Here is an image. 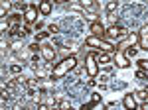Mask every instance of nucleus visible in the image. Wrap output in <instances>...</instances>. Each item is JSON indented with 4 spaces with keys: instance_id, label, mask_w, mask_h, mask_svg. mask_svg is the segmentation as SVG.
<instances>
[{
    "instance_id": "1",
    "label": "nucleus",
    "mask_w": 148,
    "mask_h": 110,
    "mask_svg": "<svg viewBox=\"0 0 148 110\" xmlns=\"http://www.w3.org/2000/svg\"><path fill=\"white\" fill-rule=\"evenodd\" d=\"M75 65H77V57H75V55H69V57H65L63 61H59V63L53 67V71H51V79H53V81H57V79H63V77L69 73V71H73V69H75Z\"/></svg>"
},
{
    "instance_id": "2",
    "label": "nucleus",
    "mask_w": 148,
    "mask_h": 110,
    "mask_svg": "<svg viewBox=\"0 0 148 110\" xmlns=\"http://www.w3.org/2000/svg\"><path fill=\"white\" fill-rule=\"evenodd\" d=\"M85 43L89 45V47H95V49H99V51H107V53H113L114 47L105 37H99V35H89L87 39H85Z\"/></svg>"
},
{
    "instance_id": "3",
    "label": "nucleus",
    "mask_w": 148,
    "mask_h": 110,
    "mask_svg": "<svg viewBox=\"0 0 148 110\" xmlns=\"http://www.w3.org/2000/svg\"><path fill=\"white\" fill-rule=\"evenodd\" d=\"M126 35H128L126 28H123V26H116V24L109 26V28H107V32H105V37H107V39H125Z\"/></svg>"
},
{
    "instance_id": "4",
    "label": "nucleus",
    "mask_w": 148,
    "mask_h": 110,
    "mask_svg": "<svg viewBox=\"0 0 148 110\" xmlns=\"http://www.w3.org/2000/svg\"><path fill=\"white\" fill-rule=\"evenodd\" d=\"M85 71H87L89 77H97L99 75V61H97L95 53H87V57H85Z\"/></svg>"
},
{
    "instance_id": "5",
    "label": "nucleus",
    "mask_w": 148,
    "mask_h": 110,
    "mask_svg": "<svg viewBox=\"0 0 148 110\" xmlns=\"http://www.w3.org/2000/svg\"><path fill=\"white\" fill-rule=\"evenodd\" d=\"M38 12H40V8H36V6H26V10H24V22L34 24L38 20Z\"/></svg>"
},
{
    "instance_id": "6",
    "label": "nucleus",
    "mask_w": 148,
    "mask_h": 110,
    "mask_svg": "<svg viewBox=\"0 0 148 110\" xmlns=\"http://www.w3.org/2000/svg\"><path fill=\"white\" fill-rule=\"evenodd\" d=\"M42 55H44V59H46V63H53L56 61V49L51 47V45H42Z\"/></svg>"
},
{
    "instance_id": "7",
    "label": "nucleus",
    "mask_w": 148,
    "mask_h": 110,
    "mask_svg": "<svg viewBox=\"0 0 148 110\" xmlns=\"http://www.w3.org/2000/svg\"><path fill=\"white\" fill-rule=\"evenodd\" d=\"M89 32H91V35H99V37H105V26H103L99 20L97 22H91V26H89Z\"/></svg>"
},
{
    "instance_id": "8",
    "label": "nucleus",
    "mask_w": 148,
    "mask_h": 110,
    "mask_svg": "<svg viewBox=\"0 0 148 110\" xmlns=\"http://www.w3.org/2000/svg\"><path fill=\"white\" fill-rule=\"evenodd\" d=\"M138 35H140V39H138V41H140V47L148 51V24L142 26V30L138 32Z\"/></svg>"
},
{
    "instance_id": "9",
    "label": "nucleus",
    "mask_w": 148,
    "mask_h": 110,
    "mask_svg": "<svg viewBox=\"0 0 148 110\" xmlns=\"http://www.w3.org/2000/svg\"><path fill=\"white\" fill-rule=\"evenodd\" d=\"M123 106H125L126 110L136 108V98H134V94H125V96H123Z\"/></svg>"
},
{
    "instance_id": "10",
    "label": "nucleus",
    "mask_w": 148,
    "mask_h": 110,
    "mask_svg": "<svg viewBox=\"0 0 148 110\" xmlns=\"http://www.w3.org/2000/svg\"><path fill=\"white\" fill-rule=\"evenodd\" d=\"M114 61H116V65L121 67V69H125V67H128V57H126L121 49H116V57H114Z\"/></svg>"
},
{
    "instance_id": "11",
    "label": "nucleus",
    "mask_w": 148,
    "mask_h": 110,
    "mask_svg": "<svg viewBox=\"0 0 148 110\" xmlns=\"http://www.w3.org/2000/svg\"><path fill=\"white\" fill-rule=\"evenodd\" d=\"M40 14L42 16H49L51 14V0H42L40 2Z\"/></svg>"
},
{
    "instance_id": "12",
    "label": "nucleus",
    "mask_w": 148,
    "mask_h": 110,
    "mask_svg": "<svg viewBox=\"0 0 148 110\" xmlns=\"http://www.w3.org/2000/svg\"><path fill=\"white\" fill-rule=\"evenodd\" d=\"M79 2H81V6H83V8H85V10L93 12V14H95V12H97V4H95V2H93V0H79Z\"/></svg>"
},
{
    "instance_id": "13",
    "label": "nucleus",
    "mask_w": 148,
    "mask_h": 110,
    "mask_svg": "<svg viewBox=\"0 0 148 110\" xmlns=\"http://www.w3.org/2000/svg\"><path fill=\"white\" fill-rule=\"evenodd\" d=\"M97 61H99V65H107V63H111V55L107 53V51H101V53L97 55Z\"/></svg>"
},
{
    "instance_id": "14",
    "label": "nucleus",
    "mask_w": 148,
    "mask_h": 110,
    "mask_svg": "<svg viewBox=\"0 0 148 110\" xmlns=\"http://www.w3.org/2000/svg\"><path fill=\"white\" fill-rule=\"evenodd\" d=\"M99 102H101V94H99V92H93L91 94V104H89V106H97Z\"/></svg>"
},
{
    "instance_id": "15",
    "label": "nucleus",
    "mask_w": 148,
    "mask_h": 110,
    "mask_svg": "<svg viewBox=\"0 0 148 110\" xmlns=\"http://www.w3.org/2000/svg\"><path fill=\"white\" fill-rule=\"evenodd\" d=\"M49 33H51V32H40V33H36V41H44V39H47V37H49Z\"/></svg>"
},
{
    "instance_id": "16",
    "label": "nucleus",
    "mask_w": 148,
    "mask_h": 110,
    "mask_svg": "<svg viewBox=\"0 0 148 110\" xmlns=\"http://www.w3.org/2000/svg\"><path fill=\"white\" fill-rule=\"evenodd\" d=\"M136 96L140 100H148V88L144 90V88H140V90H136Z\"/></svg>"
},
{
    "instance_id": "17",
    "label": "nucleus",
    "mask_w": 148,
    "mask_h": 110,
    "mask_svg": "<svg viewBox=\"0 0 148 110\" xmlns=\"http://www.w3.org/2000/svg\"><path fill=\"white\" fill-rule=\"evenodd\" d=\"M116 6H119V2H116V0H109V4H107V12H113Z\"/></svg>"
},
{
    "instance_id": "18",
    "label": "nucleus",
    "mask_w": 148,
    "mask_h": 110,
    "mask_svg": "<svg viewBox=\"0 0 148 110\" xmlns=\"http://www.w3.org/2000/svg\"><path fill=\"white\" fill-rule=\"evenodd\" d=\"M138 67H140L142 71H146V73H148V59H140V61H138Z\"/></svg>"
},
{
    "instance_id": "19",
    "label": "nucleus",
    "mask_w": 148,
    "mask_h": 110,
    "mask_svg": "<svg viewBox=\"0 0 148 110\" xmlns=\"http://www.w3.org/2000/svg\"><path fill=\"white\" fill-rule=\"evenodd\" d=\"M24 45H22V41H14V43H12V49H14V51H18V49H22Z\"/></svg>"
},
{
    "instance_id": "20",
    "label": "nucleus",
    "mask_w": 148,
    "mask_h": 110,
    "mask_svg": "<svg viewBox=\"0 0 148 110\" xmlns=\"http://www.w3.org/2000/svg\"><path fill=\"white\" fill-rule=\"evenodd\" d=\"M18 20H20V16H18V14H10V22L12 24H16Z\"/></svg>"
},
{
    "instance_id": "21",
    "label": "nucleus",
    "mask_w": 148,
    "mask_h": 110,
    "mask_svg": "<svg viewBox=\"0 0 148 110\" xmlns=\"http://www.w3.org/2000/svg\"><path fill=\"white\" fill-rule=\"evenodd\" d=\"M49 32H51V33H57V32H59V26H53V24H51V26H49Z\"/></svg>"
},
{
    "instance_id": "22",
    "label": "nucleus",
    "mask_w": 148,
    "mask_h": 110,
    "mask_svg": "<svg viewBox=\"0 0 148 110\" xmlns=\"http://www.w3.org/2000/svg\"><path fill=\"white\" fill-rule=\"evenodd\" d=\"M10 71H12V73H20V67H18V65H12Z\"/></svg>"
},
{
    "instance_id": "23",
    "label": "nucleus",
    "mask_w": 148,
    "mask_h": 110,
    "mask_svg": "<svg viewBox=\"0 0 148 110\" xmlns=\"http://www.w3.org/2000/svg\"><path fill=\"white\" fill-rule=\"evenodd\" d=\"M140 108H142V110H148V100H144V102L140 104Z\"/></svg>"
},
{
    "instance_id": "24",
    "label": "nucleus",
    "mask_w": 148,
    "mask_h": 110,
    "mask_svg": "<svg viewBox=\"0 0 148 110\" xmlns=\"http://www.w3.org/2000/svg\"><path fill=\"white\" fill-rule=\"evenodd\" d=\"M109 81V75H101V83H107Z\"/></svg>"
},
{
    "instance_id": "25",
    "label": "nucleus",
    "mask_w": 148,
    "mask_h": 110,
    "mask_svg": "<svg viewBox=\"0 0 148 110\" xmlns=\"http://www.w3.org/2000/svg\"><path fill=\"white\" fill-rule=\"evenodd\" d=\"M53 2H57V4H65V2H69V0H53Z\"/></svg>"
}]
</instances>
